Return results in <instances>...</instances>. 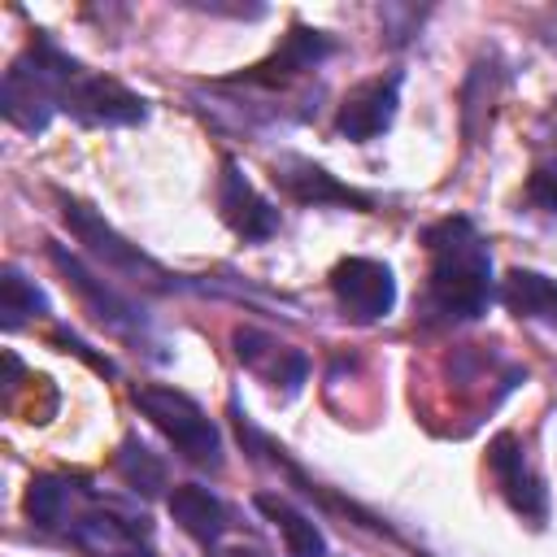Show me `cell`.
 Masks as SVG:
<instances>
[{
  "label": "cell",
  "instance_id": "obj_17",
  "mask_svg": "<svg viewBox=\"0 0 557 557\" xmlns=\"http://www.w3.org/2000/svg\"><path fill=\"white\" fill-rule=\"evenodd\" d=\"M170 513H174V522H178L191 540H200V544H213V540L226 531V505H222L209 487H200V483H178V487L170 492Z\"/></svg>",
  "mask_w": 557,
  "mask_h": 557
},
{
  "label": "cell",
  "instance_id": "obj_15",
  "mask_svg": "<svg viewBox=\"0 0 557 557\" xmlns=\"http://www.w3.org/2000/svg\"><path fill=\"white\" fill-rule=\"evenodd\" d=\"M500 300L513 318L540 322V326H557V278L540 274V270H509L500 283Z\"/></svg>",
  "mask_w": 557,
  "mask_h": 557
},
{
  "label": "cell",
  "instance_id": "obj_5",
  "mask_svg": "<svg viewBox=\"0 0 557 557\" xmlns=\"http://www.w3.org/2000/svg\"><path fill=\"white\" fill-rule=\"evenodd\" d=\"M61 113L78 117L83 126H131V122H144L148 104L117 78H104V74H91L78 65V74L70 78V87L61 96Z\"/></svg>",
  "mask_w": 557,
  "mask_h": 557
},
{
  "label": "cell",
  "instance_id": "obj_6",
  "mask_svg": "<svg viewBox=\"0 0 557 557\" xmlns=\"http://www.w3.org/2000/svg\"><path fill=\"white\" fill-rule=\"evenodd\" d=\"M331 292L348 322H379L396 305V278L374 257H344L331 270Z\"/></svg>",
  "mask_w": 557,
  "mask_h": 557
},
{
  "label": "cell",
  "instance_id": "obj_1",
  "mask_svg": "<svg viewBox=\"0 0 557 557\" xmlns=\"http://www.w3.org/2000/svg\"><path fill=\"white\" fill-rule=\"evenodd\" d=\"M431 270L426 305L444 322H474L492 305V252L470 218H440L422 231Z\"/></svg>",
  "mask_w": 557,
  "mask_h": 557
},
{
  "label": "cell",
  "instance_id": "obj_3",
  "mask_svg": "<svg viewBox=\"0 0 557 557\" xmlns=\"http://www.w3.org/2000/svg\"><path fill=\"white\" fill-rule=\"evenodd\" d=\"M131 400L191 466H200V470L222 466V435H218L213 418L187 392H174V387H161V383H139L131 392Z\"/></svg>",
  "mask_w": 557,
  "mask_h": 557
},
{
  "label": "cell",
  "instance_id": "obj_20",
  "mask_svg": "<svg viewBox=\"0 0 557 557\" xmlns=\"http://www.w3.org/2000/svg\"><path fill=\"white\" fill-rule=\"evenodd\" d=\"M540 139L553 148V157H557V100H553V109L544 113V122H540Z\"/></svg>",
  "mask_w": 557,
  "mask_h": 557
},
{
  "label": "cell",
  "instance_id": "obj_22",
  "mask_svg": "<svg viewBox=\"0 0 557 557\" xmlns=\"http://www.w3.org/2000/svg\"><path fill=\"white\" fill-rule=\"evenodd\" d=\"M117 557H144V553H139V548H135V553H117Z\"/></svg>",
  "mask_w": 557,
  "mask_h": 557
},
{
  "label": "cell",
  "instance_id": "obj_18",
  "mask_svg": "<svg viewBox=\"0 0 557 557\" xmlns=\"http://www.w3.org/2000/svg\"><path fill=\"white\" fill-rule=\"evenodd\" d=\"M113 466H117V474H122L135 492H144V496H157V492L165 487V461H161L148 444H139L135 435H126V440L117 444Z\"/></svg>",
  "mask_w": 557,
  "mask_h": 557
},
{
  "label": "cell",
  "instance_id": "obj_9",
  "mask_svg": "<svg viewBox=\"0 0 557 557\" xmlns=\"http://www.w3.org/2000/svg\"><path fill=\"white\" fill-rule=\"evenodd\" d=\"M396 104H400V74L396 70L379 74V78H366L344 96V104L335 113V131L352 144H370L374 135H383L392 126Z\"/></svg>",
  "mask_w": 557,
  "mask_h": 557
},
{
  "label": "cell",
  "instance_id": "obj_10",
  "mask_svg": "<svg viewBox=\"0 0 557 557\" xmlns=\"http://www.w3.org/2000/svg\"><path fill=\"white\" fill-rule=\"evenodd\" d=\"M231 344H235V357H239L265 387L283 392V396L300 392V383H305V374H309V357H305L300 348L278 344L274 335H265V331H257V326H239V331L231 335Z\"/></svg>",
  "mask_w": 557,
  "mask_h": 557
},
{
  "label": "cell",
  "instance_id": "obj_21",
  "mask_svg": "<svg viewBox=\"0 0 557 557\" xmlns=\"http://www.w3.org/2000/svg\"><path fill=\"white\" fill-rule=\"evenodd\" d=\"M218 557H261L257 548H226V553H218Z\"/></svg>",
  "mask_w": 557,
  "mask_h": 557
},
{
  "label": "cell",
  "instance_id": "obj_2",
  "mask_svg": "<svg viewBox=\"0 0 557 557\" xmlns=\"http://www.w3.org/2000/svg\"><path fill=\"white\" fill-rule=\"evenodd\" d=\"M74 74H78V61L65 57L48 35H35L26 44V52L4 70V91H0L4 117L17 131L39 135L52 122V113L61 109V96Z\"/></svg>",
  "mask_w": 557,
  "mask_h": 557
},
{
  "label": "cell",
  "instance_id": "obj_4",
  "mask_svg": "<svg viewBox=\"0 0 557 557\" xmlns=\"http://www.w3.org/2000/svg\"><path fill=\"white\" fill-rule=\"evenodd\" d=\"M61 200V218H65V226L87 244V252L104 265V270H113V274H122V278H131V283H144V287H152V292H170L174 287V278L148 257V252H139V244H131V239H122L91 205H83V200H74V196H57Z\"/></svg>",
  "mask_w": 557,
  "mask_h": 557
},
{
  "label": "cell",
  "instance_id": "obj_16",
  "mask_svg": "<svg viewBox=\"0 0 557 557\" xmlns=\"http://www.w3.org/2000/svg\"><path fill=\"white\" fill-rule=\"evenodd\" d=\"M252 505L270 518V527L278 531L287 557H326V540H322L318 522H313L309 513H300L292 500H283V496H274V492H257Z\"/></svg>",
  "mask_w": 557,
  "mask_h": 557
},
{
  "label": "cell",
  "instance_id": "obj_11",
  "mask_svg": "<svg viewBox=\"0 0 557 557\" xmlns=\"http://www.w3.org/2000/svg\"><path fill=\"white\" fill-rule=\"evenodd\" d=\"M48 257H52V265L65 274V283L83 296V305L109 326V331H117V335H144V313L117 292V287H109V283H100L78 257H70L61 244H52L48 248Z\"/></svg>",
  "mask_w": 557,
  "mask_h": 557
},
{
  "label": "cell",
  "instance_id": "obj_12",
  "mask_svg": "<svg viewBox=\"0 0 557 557\" xmlns=\"http://www.w3.org/2000/svg\"><path fill=\"white\" fill-rule=\"evenodd\" d=\"M218 209H222V218H226V226L235 231V235H244V239H252V244H261V239H270L274 231H278V209L239 174V165L235 161H226L222 165V183H218Z\"/></svg>",
  "mask_w": 557,
  "mask_h": 557
},
{
  "label": "cell",
  "instance_id": "obj_19",
  "mask_svg": "<svg viewBox=\"0 0 557 557\" xmlns=\"http://www.w3.org/2000/svg\"><path fill=\"white\" fill-rule=\"evenodd\" d=\"M0 313H4V331H17L30 313H35V318L48 313L44 292H39L17 265H4V274H0Z\"/></svg>",
  "mask_w": 557,
  "mask_h": 557
},
{
  "label": "cell",
  "instance_id": "obj_7",
  "mask_svg": "<svg viewBox=\"0 0 557 557\" xmlns=\"http://www.w3.org/2000/svg\"><path fill=\"white\" fill-rule=\"evenodd\" d=\"M487 466H492V479H496L500 496L513 505V513H522L527 522L540 527L548 518V492H544V479L531 470L527 448L513 431H500L487 444Z\"/></svg>",
  "mask_w": 557,
  "mask_h": 557
},
{
  "label": "cell",
  "instance_id": "obj_13",
  "mask_svg": "<svg viewBox=\"0 0 557 557\" xmlns=\"http://www.w3.org/2000/svg\"><path fill=\"white\" fill-rule=\"evenodd\" d=\"M274 183L300 205H357V209H370V196L344 187L335 174H326L322 165H313L305 157H278L274 161Z\"/></svg>",
  "mask_w": 557,
  "mask_h": 557
},
{
  "label": "cell",
  "instance_id": "obj_8",
  "mask_svg": "<svg viewBox=\"0 0 557 557\" xmlns=\"http://www.w3.org/2000/svg\"><path fill=\"white\" fill-rule=\"evenodd\" d=\"M331 52H335V44H331L322 30H309V26H292V30L283 35V44H278V48H274L265 61H257L252 70H244L235 83L274 91V87H287V83H296L300 74L318 70V65H322Z\"/></svg>",
  "mask_w": 557,
  "mask_h": 557
},
{
  "label": "cell",
  "instance_id": "obj_14",
  "mask_svg": "<svg viewBox=\"0 0 557 557\" xmlns=\"http://www.w3.org/2000/svg\"><path fill=\"white\" fill-rule=\"evenodd\" d=\"M87 496L91 492L83 483L65 479V474H39L26 487V518L44 531H70V522H74V513L83 509Z\"/></svg>",
  "mask_w": 557,
  "mask_h": 557
}]
</instances>
